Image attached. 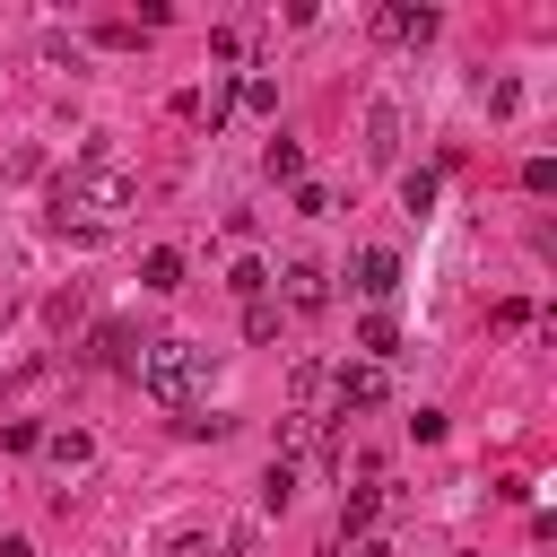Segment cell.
<instances>
[{"mask_svg":"<svg viewBox=\"0 0 557 557\" xmlns=\"http://www.w3.org/2000/svg\"><path fill=\"white\" fill-rule=\"evenodd\" d=\"M374 513H383V487H357V496L339 505V540H366V531H374Z\"/></svg>","mask_w":557,"mask_h":557,"instance_id":"obj_10","label":"cell"},{"mask_svg":"<svg viewBox=\"0 0 557 557\" xmlns=\"http://www.w3.org/2000/svg\"><path fill=\"white\" fill-rule=\"evenodd\" d=\"M357 348H366V366H383V357L400 348V322H392V313H366V322H357Z\"/></svg>","mask_w":557,"mask_h":557,"instance_id":"obj_9","label":"cell"},{"mask_svg":"<svg viewBox=\"0 0 557 557\" xmlns=\"http://www.w3.org/2000/svg\"><path fill=\"white\" fill-rule=\"evenodd\" d=\"M296 496V461H270V479H261V505H287Z\"/></svg>","mask_w":557,"mask_h":557,"instance_id":"obj_17","label":"cell"},{"mask_svg":"<svg viewBox=\"0 0 557 557\" xmlns=\"http://www.w3.org/2000/svg\"><path fill=\"white\" fill-rule=\"evenodd\" d=\"M400 209H409V218H418V209H435V174H426V165H418V174H400Z\"/></svg>","mask_w":557,"mask_h":557,"instance_id":"obj_16","label":"cell"},{"mask_svg":"<svg viewBox=\"0 0 557 557\" xmlns=\"http://www.w3.org/2000/svg\"><path fill=\"white\" fill-rule=\"evenodd\" d=\"M287 305H296V313H322V305H331V278H322L313 261H287Z\"/></svg>","mask_w":557,"mask_h":557,"instance_id":"obj_7","label":"cell"},{"mask_svg":"<svg viewBox=\"0 0 557 557\" xmlns=\"http://www.w3.org/2000/svg\"><path fill=\"white\" fill-rule=\"evenodd\" d=\"M522 191H557V157H531L522 165Z\"/></svg>","mask_w":557,"mask_h":557,"instance_id":"obj_20","label":"cell"},{"mask_svg":"<svg viewBox=\"0 0 557 557\" xmlns=\"http://www.w3.org/2000/svg\"><path fill=\"white\" fill-rule=\"evenodd\" d=\"M235 104H252V113H278V87L252 70V78H235Z\"/></svg>","mask_w":557,"mask_h":557,"instance_id":"obj_15","label":"cell"},{"mask_svg":"<svg viewBox=\"0 0 557 557\" xmlns=\"http://www.w3.org/2000/svg\"><path fill=\"white\" fill-rule=\"evenodd\" d=\"M0 557H35V548H26V540H17V531H9V540H0Z\"/></svg>","mask_w":557,"mask_h":557,"instance_id":"obj_22","label":"cell"},{"mask_svg":"<svg viewBox=\"0 0 557 557\" xmlns=\"http://www.w3.org/2000/svg\"><path fill=\"white\" fill-rule=\"evenodd\" d=\"M357 557H392V548H383V540H357Z\"/></svg>","mask_w":557,"mask_h":557,"instance_id":"obj_23","label":"cell"},{"mask_svg":"<svg viewBox=\"0 0 557 557\" xmlns=\"http://www.w3.org/2000/svg\"><path fill=\"white\" fill-rule=\"evenodd\" d=\"M366 157H374V165H392V157H400V104H392V96H374V104H366Z\"/></svg>","mask_w":557,"mask_h":557,"instance_id":"obj_5","label":"cell"},{"mask_svg":"<svg viewBox=\"0 0 557 557\" xmlns=\"http://www.w3.org/2000/svg\"><path fill=\"white\" fill-rule=\"evenodd\" d=\"M226 287H235V296H244V305H261V296H270V270H261V261H252V252H244V261H235V270H226Z\"/></svg>","mask_w":557,"mask_h":557,"instance_id":"obj_12","label":"cell"},{"mask_svg":"<svg viewBox=\"0 0 557 557\" xmlns=\"http://www.w3.org/2000/svg\"><path fill=\"white\" fill-rule=\"evenodd\" d=\"M261 165H270L278 183H305V148H296V139H270V148H261Z\"/></svg>","mask_w":557,"mask_h":557,"instance_id":"obj_11","label":"cell"},{"mask_svg":"<svg viewBox=\"0 0 557 557\" xmlns=\"http://www.w3.org/2000/svg\"><path fill=\"white\" fill-rule=\"evenodd\" d=\"M44 453H52V461H61V470H78V461H87V453H96V444H87V435H78V426H52V435H44Z\"/></svg>","mask_w":557,"mask_h":557,"instance_id":"obj_13","label":"cell"},{"mask_svg":"<svg viewBox=\"0 0 557 557\" xmlns=\"http://www.w3.org/2000/svg\"><path fill=\"white\" fill-rule=\"evenodd\" d=\"M131 374H139L148 400H165V409H200V392H209V348H200V339H148Z\"/></svg>","mask_w":557,"mask_h":557,"instance_id":"obj_2","label":"cell"},{"mask_svg":"<svg viewBox=\"0 0 557 557\" xmlns=\"http://www.w3.org/2000/svg\"><path fill=\"white\" fill-rule=\"evenodd\" d=\"M131 200H139V183H131L122 165H104V148H96V139H87V148H78V165H70V174L52 183V218H61V226L78 218L87 235H96L104 218H122Z\"/></svg>","mask_w":557,"mask_h":557,"instance_id":"obj_1","label":"cell"},{"mask_svg":"<svg viewBox=\"0 0 557 557\" xmlns=\"http://www.w3.org/2000/svg\"><path fill=\"white\" fill-rule=\"evenodd\" d=\"M296 218H331V191L322 183H296Z\"/></svg>","mask_w":557,"mask_h":557,"instance_id":"obj_21","label":"cell"},{"mask_svg":"<svg viewBox=\"0 0 557 557\" xmlns=\"http://www.w3.org/2000/svg\"><path fill=\"white\" fill-rule=\"evenodd\" d=\"M0 444H9V453H35V444H44V426H35V418H9V426H0Z\"/></svg>","mask_w":557,"mask_h":557,"instance_id":"obj_19","label":"cell"},{"mask_svg":"<svg viewBox=\"0 0 557 557\" xmlns=\"http://www.w3.org/2000/svg\"><path fill=\"white\" fill-rule=\"evenodd\" d=\"M96 357H104V366H139V348H131V331H122V322H104V331H96Z\"/></svg>","mask_w":557,"mask_h":557,"instance_id":"obj_14","label":"cell"},{"mask_svg":"<svg viewBox=\"0 0 557 557\" xmlns=\"http://www.w3.org/2000/svg\"><path fill=\"white\" fill-rule=\"evenodd\" d=\"M392 287H400V252H383V244H366V252H357V296H374V305H383Z\"/></svg>","mask_w":557,"mask_h":557,"instance_id":"obj_6","label":"cell"},{"mask_svg":"<svg viewBox=\"0 0 557 557\" xmlns=\"http://www.w3.org/2000/svg\"><path fill=\"white\" fill-rule=\"evenodd\" d=\"M435 26H444V17H435V9H409V0H392V9H374V35H383V44H426Z\"/></svg>","mask_w":557,"mask_h":557,"instance_id":"obj_4","label":"cell"},{"mask_svg":"<svg viewBox=\"0 0 557 557\" xmlns=\"http://www.w3.org/2000/svg\"><path fill=\"white\" fill-rule=\"evenodd\" d=\"M139 287H148V296H174V287H183V252H165V244H157V252L139 261Z\"/></svg>","mask_w":557,"mask_h":557,"instance_id":"obj_8","label":"cell"},{"mask_svg":"<svg viewBox=\"0 0 557 557\" xmlns=\"http://www.w3.org/2000/svg\"><path fill=\"white\" fill-rule=\"evenodd\" d=\"M331 392H339V418H348V409H383V392H392V383H383V366H366V357H357V366H339V374H331Z\"/></svg>","mask_w":557,"mask_h":557,"instance_id":"obj_3","label":"cell"},{"mask_svg":"<svg viewBox=\"0 0 557 557\" xmlns=\"http://www.w3.org/2000/svg\"><path fill=\"white\" fill-rule=\"evenodd\" d=\"M244 331H252V339H278V305H270V296H261V305H244Z\"/></svg>","mask_w":557,"mask_h":557,"instance_id":"obj_18","label":"cell"}]
</instances>
